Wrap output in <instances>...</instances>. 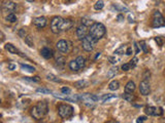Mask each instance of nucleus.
Returning a JSON list of instances; mask_svg holds the SVG:
<instances>
[{
  "label": "nucleus",
  "instance_id": "18",
  "mask_svg": "<svg viewBox=\"0 0 165 123\" xmlns=\"http://www.w3.org/2000/svg\"><path fill=\"white\" fill-rule=\"evenodd\" d=\"M135 90V83L133 81H129L125 86V91L126 92H133Z\"/></svg>",
  "mask_w": 165,
  "mask_h": 123
},
{
  "label": "nucleus",
  "instance_id": "2",
  "mask_svg": "<svg viewBox=\"0 0 165 123\" xmlns=\"http://www.w3.org/2000/svg\"><path fill=\"white\" fill-rule=\"evenodd\" d=\"M58 114L60 117L64 119L70 118L73 115V108L70 105L67 104H62L58 107Z\"/></svg>",
  "mask_w": 165,
  "mask_h": 123
},
{
  "label": "nucleus",
  "instance_id": "7",
  "mask_svg": "<svg viewBox=\"0 0 165 123\" xmlns=\"http://www.w3.org/2000/svg\"><path fill=\"white\" fill-rule=\"evenodd\" d=\"M36 109H37L38 113L40 114V116L43 117L45 115L48 114V111H49V107H48V103H46L45 101L43 102H39L36 105Z\"/></svg>",
  "mask_w": 165,
  "mask_h": 123
},
{
  "label": "nucleus",
  "instance_id": "24",
  "mask_svg": "<svg viewBox=\"0 0 165 123\" xmlns=\"http://www.w3.org/2000/svg\"><path fill=\"white\" fill-rule=\"evenodd\" d=\"M31 115L32 117H33L34 119H36V120H39V119H41L43 117L40 116V114L38 113L37 109H36V107H33V108L31 109Z\"/></svg>",
  "mask_w": 165,
  "mask_h": 123
},
{
  "label": "nucleus",
  "instance_id": "11",
  "mask_svg": "<svg viewBox=\"0 0 165 123\" xmlns=\"http://www.w3.org/2000/svg\"><path fill=\"white\" fill-rule=\"evenodd\" d=\"M2 9L6 13H13L14 11L17 9V4L13 1H5L2 4Z\"/></svg>",
  "mask_w": 165,
  "mask_h": 123
},
{
  "label": "nucleus",
  "instance_id": "42",
  "mask_svg": "<svg viewBox=\"0 0 165 123\" xmlns=\"http://www.w3.org/2000/svg\"><path fill=\"white\" fill-rule=\"evenodd\" d=\"M140 47H142V49H144V52H148V48H147V45H146V43H144V41L140 42Z\"/></svg>",
  "mask_w": 165,
  "mask_h": 123
},
{
  "label": "nucleus",
  "instance_id": "44",
  "mask_svg": "<svg viewBox=\"0 0 165 123\" xmlns=\"http://www.w3.org/2000/svg\"><path fill=\"white\" fill-rule=\"evenodd\" d=\"M144 120H146V117L142 116V117H138L137 120H136V122H137V123H142Z\"/></svg>",
  "mask_w": 165,
  "mask_h": 123
},
{
  "label": "nucleus",
  "instance_id": "19",
  "mask_svg": "<svg viewBox=\"0 0 165 123\" xmlns=\"http://www.w3.org/2000/svg\"><path fill=\"white\" fill-rule=\"evenodd\" d=\"M76 63H78V67H80V69H82V68L85 67V65H86V58H84V56H78L76 58Z\"/></svg>",
  "mask_w": 165,
  "mask_h": 123
},
{
  "label": "nucleus",
  "instance_id": "52",
  "mask_svg": "<svg viewBox=\"0 0 165 123\" xmlns=\"http://www.w3.org/2000/svg\"><path fill=\"white\" fill-rule=\"evenodd\" d=\"M27 1H29V2H32V1H34V0H27Z\"/></svg>",
  "mask_w": 165,
  "mask_h": 123
},
{
  "label": "nucleus",
  "instance_id": "35",
  "mask_svg": "<svg viewBox=\"0 0 165 123\" xmlns=\"http://www.w3.org/2000/svg\"><path fill=\"white\" fill-rule=\"evenodd\" d=\"M107 60H108V62H110V64H114V65H116V64L119 62V58H116V56H108Z\"/></svg>",
  "mask_w": 165,
  "mask_h": 123
},
{
  "label": "nucleus",
  "instance_id": "8",
  "mask_svg": "<svg viewBox=\"0 0 165 123\" xmlns=\"http://www.w3.org/2000/svg\"><path fill=\"white\" fill-rule=\"evenodd\" d=\"M139 91L142 96H148L151 91L150 83H149L148 80H142L139 84Z\"/></svg>",
  "mask_w": 165,
  "mask_h": 123
},
{
  "label": "nucleus",
  "instance_id": "14",
  "mask_svg": "<svg viewBox=\"0 0 165 123\" xmlns=\"http://www.w3.org/2000/svg\"><path fill=\"white\" fill-rule=\"evenodd\" d=\"M40 54H41L45 58L49 60V58H53V50L49 47H43V49L40 50Z\"/></svg>",
  "mask_w": 165,
  "mask_h": 123
},
{
  "label": "nucleus",
  "instance_id": "41",
  "mask_svg": "<svg viewBox=\"0 0 165 123\" xmlns=\"http://www.w3.org/2000/svg\"><path fill=\"white\" fill-rule=\"evenodd\" d=\"M137 58H132V60H130V65H131V67L132 68H134V67H135V66H136V64H137Z\"/></svg>",
  "mask_w": 165,
  "mask_h": 123
},
{
  "label": "nucleus",
  "instance_id": "43",
  "mask_svg": "<svg viewBox=\"0 0 165 123\" xmlns=\"http://www.w3.org/2000/svg\"><path fill=\"white\" fill-rule=\"evenodd\" d=\"M155 41H156L160 46L163 45V41H162V39H161V37H156L155 38Z\"/></svg>",
  "mask_w": 165,
  "mask_h": 123
},
{
  "label": "nucleus",
  "instance_id": "6",
  "mask_svg": "<svg viewBox=\"0 0 165 123\" xmlns=\"http://www.w3.org/2000/svg\"><path fill=\"white\" fill-rule=\"evenodd\" d=\"M165 26V19L161 15L160 11H154L153 13V27L154 28H160Z\"/></svg>",
  "mask_w": 165,
  "mask_h": 123
},
{
  "label": "nucleus",
  "instance_id": "25",
  "mask_svg": "<svg viewBox=\"0 0 165 123\" xmlns=\"http://www.w3.org/2000/svg\"><path fill=\"white\" fill-rule=\"evenodd\" d=\"M69 68H70V70H72V71H74V72H78V70H80V67H78L76 60H71V62H70Z\"/></svg>",
  "mask_w": 165,
  "mask_h": 123
},
{
  "label": "nucleus",
  "instance_id": "27",
  "mask_svg": "<svg viewBox=\"0 0 165 123\" xmlns=\"http://www.w3.org/2000/svg\"><path fill=\"white\" fill-rule=\"evenodd\" d=\"M21 68L23 70H25V71L30 72V73H33V72L35 71V68L31 67V66H29V65H24V64H21Z\"/></svg>",
  "mask_w": 165,
  "mask_h": 123
},
{
  "label": "nucleus",
  "instance_id": "50",
  "mask_svg": "<svg viewBox=\"0 0 165 123\" xmlns=\"http://www.w3.org/2000/svg\"><path fill=\"white\" fill-rule=\"evenodd\" d=\"M106 123H118V122H117L116 120H110V121H107Z\"/></svg>",
  "mask_w": 165,
  "mask_h": 123
},
{
  "label": "nucleus",
  "instance_id": "37",
  "mask_svg": "<svg viewBox=\"0 0 165 123\" xmlns=\"http://www.w3.org/2000/svg\"><path fill=\"white\" fill-rule=\"evenodd\" d=\"M82 25H85V26H90V25H93L92 24V20L89 19H82Z\"/></svg>",
  "mask_w": 165,
  "mask_h": 123
},
{
  "label": "nucleus",
  "instance_id": "29",
  "mask_svg": "<svg viewBox=\"0 0 165 123\" xmlns=\"http://www.w3.org/2000/svg\"><path fill=\"white\" fill-rule=\"evenodd\" d=\"M25 42H26V44H27L29 47H33L34 46V43H33V40H32V37L31 36H26L25 37Z\"/></svg>",
  "mask_w": 165,
  "mask_h": 123
},
{
  "label": "nucleus",
  "instance_id": "31",
  "mask_svg": "<svg viewBox=\"0 0 165 123\" xmlns=\"http://www.w3.org/2000/svg\"><path fill=\"white\" fill-rule=\"evenodd\" d=\"M6 21L7 22H11V23H15L17 21V17H16L15 13H9V15L6 17Z\"/></svg>",
  "mask_w": 165,
  "mask_h": 123
},
{
  "label": "nucleus",
  "instance_id": "16",
  "mask_svg": "<svg viewBox=\"0 0 165 123\" xmlns=\"http://www.w3.org/2000/svg\"><path fill=\"white\" fill-rule=\"evenodd\" d=\"M5 49L9 50V52H11V53H14V54H19L20 53V51L17 49V47H16L15 45H13L11 43L5 44Z\"/></svg>",
  "mask_w": 165,
  "mask_h": 123
},
{
  "label": "nucleus",
  "instance_id": "39",
  "mask_svg": "<svg viewBox=\"0 0 165 123\" xmlns=\"http://www.w3.org/2000/svg\"><path fill=\"white\" fill-rule=\"evenodd\" d=\"M18 34H19L20 37L25 38V37H26V34H27V33H26V30H25V29H21L19 32H18Z\"/></svg>",
  "mask_w": 165,
  "mask_h": 123
},
{
  "label": "nucleus",
  "instance_id": "3",
  "mask_svg": "<svg viewBox=\"0 0 165 123\" xmlns=\"http://www.w3.org/2000/svg\"><path fill=\"white\" fill-rule=\"evenodd\" d=\"M65 20L62 19L61 17H55L52 19L51 21V30L53 33L55 34H59L60 32L63 29V25Z\"/></svg>",
  "mask_w": 165,
  "mask_h": 123
},
{
  "label": "nucleus",
  "instance_id": "40",
  "mask_svg": "<svg viewBox=\"0 0 165 123\" xmlns=\"http://www.w3.org/2000/svg\"><path fill=\"white\" fill-rule=\"evenodd\" d=\"M61 91H62V93H64V94H70L71 90H70V88H68V87H62Z\"/></svg>",
  "mask_w": 165,
  "mask_h": 123
},
{
  "label": "nucleus",
  "instance_id": "32",
  "mask_svg": "<svg viewBox=\"0 0 165 123\" xmlns=\"http://www.w3.org/2000/svg\"><path fill=\"white\" fill-rule=\"evenodd\" d=\"M47 78L49 80H51V81H54V82H61V80H60L59 78H57V76L53 75V74H48Z\"/></svg>",
  "mask_w": 165,
  "mask_h": 123
},
{
  "label": "nucleus",
  "instance_id": "5",
  "mask_svg": "<svg viewBox=\"0 0 165 123\" xmlns=\"http://www.w3.org/2000/svg\"><path fill=\"white\" fill-rule=\"evenodd\" d=\"M80 101L82 102V104L86 105L87 107H93L95 105V103L98 101V98L91 93H82L80 96Z\"/></svg>",
  "mask_w": 165,
  "mask_h": 123
},
{
  "label": "nucleus",
  "instance_id": "10",
  "mask_svg": "<svg viewBox=\"0 0 165 123\" xmlns=\"http://www.w3.org/2000/svg\"><path fill=\"white\" fill-rule=\"evenodd\" d=\"M88 34V28L87 26L85 25H80L78 27V29H76V36H78V38L80 40H82L84 38L87 36Z\"/></svg>",
  "mask_w": 165,
  "mask_h": 123
},
{
  "label": "nucleus",
  "instance_id": "38",
  "mask_svg": "<svg viewBox=\"0 0 165 123\" xmlns=\"http://www.w3.org/2000/svg\"><path fill=\"white\" fill-rule=\"evenodd\" d=\"M130 69H131V65H130V64H123L122 65L123 71H129Z\"/></svg>",
  "mask_w": 165,
  "mask_h": 123
},
{
  "label": "nucleus",
  "instance_id": "21",
  "mask_svg": "<svg viewBox=\"0 0 165 123\" xmlns=\"http://www.w3.org/2000/svg\"><path fill=\"white\" fill-rule=\"evenodd\" d=\"M127 48H128V46L127 45H121L120 47L119 48H117L116 50H115V53L116 54H124V53H126V51H127Z\"/></svg>",
  "mask_w": 165,
  "mask_h": 123
},
{
  "label": "nucleus",
  "instance_id": "36",
  "mask_svg": "<svg viewBox=\"0 0 165 123\" xmlns=\"http://www.w3.org/2000/svg\"><path fill=\"white\" fill-rule=\"evenodd\" d=\"M24 80H27V81H30V82H38L39 81V77H37V76H35V77L33 78H30V77H24Z\"/></svg>",
  "mask_w": 165,
  "mask_h": 123
},
{
  "label": "nucleus",
  "instance_id": "51",
  "mask_svg": "<svg viewBox=\"0 0 165 123\" xmlns=\"http://www.w3.org/2000/svg\"><path fill=\"white\" fill-rule=\"evenodd\" d=\"M99 56H100V52H99V53H97V56H96V58H99Z\"/></svg>",
  "mask_w": 165,
  "mask_h": 123
},
{
  "label": "nucleus",
  "instance_id": "49",
  "mask_svg": "<svg viewBox=\"0 0 165 123\" xmlns=\"http://www.w3.org/2000/svg\"><path fill=\"white\" fill-rule=\"evenodd\" d=\"M117 19L119 20V22H123V21H124V17H123L122 15H118V18H117Z\"/></svg>",
  "mask_w": 165,
  "mask_h": 123
},
{
  "label": "nucleus",
  "instance_id": "28",
  "mask_svg": "<svg viewBox=\"0 0 165 123\" xmlns=\"http://www.w3.org/2000/svg\"><path fill=\"white\" fill-rule=\"evenodd\" d=\"M56 62H57V65L59 66V67L63 68L64 65H65V58H64V56H59V58H57Z\"/></svg>",
  "mask_w": 165,
  "mask_h": 123
},
{
  "label": "nucleus",
  "instance_id": "23",
  "mask_svg": "<svg viewBox=\"0 0 165 123\" xmlns=\"http://www.w3.org/2000/svg\"><path fill=\"white\" fill-rule=\"evenodd\" d=\"M118 67H112L108 70V73H107V77L108 78H114L115 76L118 74Z\"/></svg>",
  "mask_w": 165,
  "mask_h": 123
},
{
  "label": "nucleus",
  "instance_id": "22",
  "mask_svg": "<svg viewBox=\"0 0 165 123\" xmlns=\"http://www.w3.org/2000/svg\"><path fill=\"white\" fill-rule=\"evenodd\" d=\"M119 87H120V82H119L118 80H114V81L110 82V85H108V88H110V90H117V89H119Z\"/></svg>",
  "mask_w": 165,
  "mask_h": 123
},
{
  "label": "nucleus",
  "instance_id": "12",
  "mask_svg": "<svg viewBox=\"0 0 165 123\" xmlns=\"http://www.w3.org/2000/svg\"><path fill=\"white\" fill-rule=\"evenodd\" d=\"M56 47L59 50L60 52H63V53H66L68 51V42L66 40H60L58 41V43L56 44Z\"/></svg>",
  "mask_w": 165,
  "mask_h": 123
},
{
  "label": "nucleus",
  "instance_id": "33",
  "mask_svg": "<svg viewBox=\"0 0 165 123\" xmlns=\"http://www.w3.org/2000/svg\"><path fill=\"white\" fill-rule=\"evenodd\" d=\"M36 91L37 92H41V93H45V94H48V93H51V90L48 89V88H45V87H41V88H37L36 89Z\"/></svg>",
  "mask_w": 165,
  "mask_h": 123
},
{
  "label": "nucleus",
  "instance_id": "48",
  "mask_svg": "<svg viewBox=\"0 0 165 123\" xmlns=\"http://www.w3.org/2000/svg\"><path fill=\"white\" fill-rule=\"evenodd\" d=\"M9 70H15L16 69V65H14V64H9Z\"/></svg>",
  "mask_w": 165,
  "mask_h": 123
},
{
  "label": "nucleus",
  "instance_id": "47",
  "mask_svg": "<svg viewBox=\"0 0 165 123\" xmlns=\"http://www.w3.org/2000/svg\"><path fill=\"white\" fill-rule=\"evenodd\" d=\"M134 47H135V53H138L139 52V47H138V44L136 43H134Z\"/></svg>",
  "mask_w": 165,
  "mask_h": 123
},
{
  "label": "nucleus",
  "instance_id": "30",
  "mask_svg": "<svg viewBox=\"0 0 165 123\" xmlns=\"http://www.w3.org/2000/svg\"><path fill=\"white\" fill-rule=\"evenodd\" d=\"M103 7H104V2L102 1V0L97 1V2H96V4L94 5V8H95L96 11H100V9H102Z\"/></svg>",
  "mask_w": 165,
  "mask_h": 123
},
{
  "label": "nucleus",
  "instance_id": "13",
  "mask_svg": "<svg viewBox=\"0 0 165 123\" xmlns=\"http://www.w3.org/2000/svg\"><path fill=\"white\" fill-rule=\"evenodd\" d=\"M33 24L38 28H43L47 25V19L45 17H38L33 20Z\"/></svg>",
  "mask_w": 165,
  "mask_h": 123
},
{
  "label": "nucleus",
  "instance_id": "17",
  "mask_svg": "<svg viewBox=\"0 0 165 123\" xmlns=\"http://www.w3.org/2000/svg\"><path fill=\"white\" fill-rule=\"evenodd\" d=\"M123 98L125 101H127V102H130L132 103L134 100H135V96H134V94H132V92H126L125 93H123Z\"/></svg>",
  "mask_w": 165,
  "mask_h": 123
},
{
  "label": "nucleus",
  "instance_id": "46",
  "mask_svg": "<svg viewBox=\"0 0 165 123\" xmlns=\"http://www.w3.org/2000/svg\"><path fill=\"white\" fill-rule=\"evenodd\" d=\"M132 47H128L127 48V51H126V54H127V56H130V54H132Z\"/></svg>",
  "mask_w": 165,
  "mask_h": 123
},
{
  "label": "nucleus",
  "instance_id": "4",
  "mask_svg": "<svg viewBox=\"0 0 165 123\" xmlns=\"http://www.w3.org/2000/svg\"><path fill=\"white\" fill-rule=\"evenodd\" d=\"M96 42H97V40L94 39L91 35H87L82 40V48H84V50H86V51H92Z\"/></svg>",
  "mask_w": 165,
  "mask_h": 123
},
{
  "label": "nucleus",
  "instance_id": "15",
  "mask_svg": "<svg viewBox=\"0 0 165 123\" xmlns=\"http://www.w3.org/2000/svg\"><path fill=\"white\" fill-rule=\"evenodd\" d=\"M118 98L117 94L107 93V94H104L103 96H101V101L104 103V104H106V103H110L112 100H115V98Z\"/></svg>",
  "mask_w": 165,
  "mask_h": 123
},
{
  "label": "nucleus",
  "instance_id": "45",
  "mask_svg": "<svg viewBox=\"0 0 165 123\" xmlns=\"http://www.w3.org/2000/svg\"><path fill=\"white\" fill-rule=\"evenodd\" d=\"M149 77H150V72H149L148 70H146V72H144V80H148Z\"/></svg>",
  "mask_w": 165,
  "mask_h": 123
},
{
  "label": "nucleus",
  "instance_id": "1",
  "mask_svg": "<svg viewBox=\"0 0 165 123\" xmlns=\"http://www.w3.org/2000/svg\"><path fill=\"white\" fill-rule=\"evenodd\" d=\"M105 27L101 23H93L89 29V35H91L95 40H99L105 35Z\"/></svg>",
  "mask_w": 165,
  "mask_h": 123
},
{
  "label": "nucleus",
  "instance_id": "34",
  "mask_svg": "<svg viewBox=\"0 0 165 123\" xmlns=\"http://www.w3.org/2000/svg\"><path fill=\"white\" fill-rule=\"evenodd\" d=\"M114 7L117 9V11H128L127 7L121 6V5H119V4H114Z\"/></svg>",
  "mask_w": 165,
  "mask_h": 123
},
{
  "label": "nucleus",
  "instance_id": "9",
  "mask_svg": "<svg viewBox=\"0 0 165 123\" xmlns=\"http://www.w3.org/2000/svg\"><path fill=\"white\" fill-rule=\"evenodd\" d=\"M144 112H146L147 115L149 116H158V115H162L163 114V111L162 108H155V107H147L144 109Z\"/></svg>",
  "mask_w": 165,
  "mask_h": 123
},
{
  "label": "nucleus",
  "instance_id": "26",
  "mask_svg": "<svg viewBox=\"0 0 165 123\" xmlns=\"http://www.w3.org/2000/svg\"><path fill=\"white\" fill-rule=\"evenodd\" d=\"M71 27H72V22L70 21V20H65V22H64L63 29H62V31H66V30H69Z\"/></svg>",
  "mask_w": 165,
  "mask_h": 123
},
{
  "label": "nucleus",
  "instance_id": "20",
  "mask_svg": "<svg viewBox=\"0 0 165 123\" xmlns=\"http://www.w3.org/2000/svg\"><path fill=\"white\" fill-rule=\"evenodd\" d=\"M88 81H86V80H80V81H76L75 83H74V86H75L76 88H85L88 86Z\"/></svg>",
  "mask_w": 165,
  "mask_h": 123
}]
</instances>
